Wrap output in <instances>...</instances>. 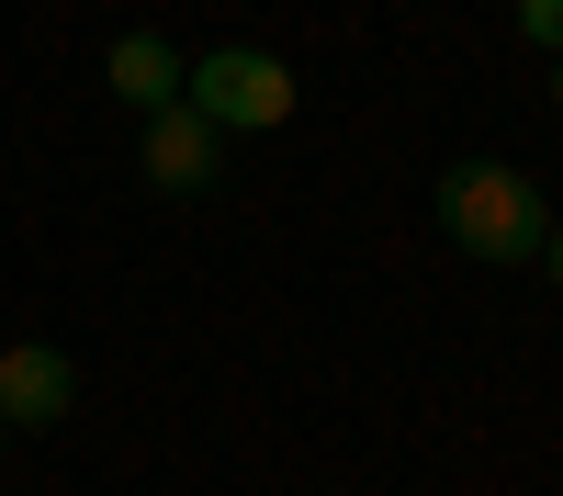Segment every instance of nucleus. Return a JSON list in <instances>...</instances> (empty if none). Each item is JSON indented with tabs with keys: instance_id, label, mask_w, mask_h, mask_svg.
I'll return each instance as SVG.
<instances>
[{
	"instance_id": "nucleus-9",
	"label": "nucleus",
	"mask_w": 563,
	"mask_h": 496,
	"mask_svg": "<svg viewBox=\"0 0 563 496\" xmlns=\"http://www.w3.org/2000/svg\"><path fill=\"white\" fill-rule=\"evenodd\" d=\"M0 451H12V418H0Z\"/></svg>"
},
{
	"instance_id": "nucleus-2",
	"label": "nucleus",
	"mask_w": 563,
	"mask_h": 496,
	"mask_svg": "<svg viewBox=\"0 0 563 496\" xmlns=\"http://www.w3.org/2000/svg\"><path fill=\"white\" fill-rule=\"evenodd\" d=\"M180 102L214 135H271V124H294V68H282L271 45H214V57H192Z\"/></svg>"
},
{
	"instance_id": "nucleus-5",
	"label": "nucleus",
	"mask_w": 563,
	"mask_h": 496,
	"mask_svg": "<svg viewBox=\"0 0 563 496\" xmlns=\"http://www.w3.org/2000/svg\"><path fill=\"white\" fill-rule=\"evenodd\" d=\"M180 79H192V57H180L169 34H124V45H113V90H124L135 113H169Z\"/></svg>"
},
{
	"instance_id": "nucleus-3",
	"label": "nucleus",
	"mask_w": 563,
	"mask_h": 496,
	"mask_svg": "<svg viewBox=\"0 0 563 496\" xmlns=\"http://www.w3.org/2000/svg\"><path fill=\"white\" fill-rule=\"evenodd\" d=\"M147 192H203V180L225 169V135L192 113V102H169V113H147Z\"/></svg>"
},
{
	"instance_id": "nucleus-8",
	"label": "nucleus",
	"mask_w": 563,
	"mask_h": 496,
	"mask_svg": "<svg viewBox=\"0 0 563 496\" xmlns=\"http://www.w3.org/2000/svg\"><path fill=\"white\" fill-rule=\"evenodd\" d=\"M552 113H563V57H552Z\"/></svg>"
},
{
	"instance_id": "nucleus-4",
	"label": "nucleus",
	"mask_w": 563,
	"mask_h": 496,
	"mask_svg": "<svg viewBox=\"0 0 563 496\" xmlns=\"http://www.w3.org/2000/svg\"><path fill=\"white\" fill-rule=\"evenodd\" d=\"M68 395H79L68 350H45V339H12V350H0V418H12V429H57Z\"/></svg>"
},
{
	"instance_id": "nucleus-1",
	"label": "nucleus",
	"mask_w": 563,
	"mask_h": 496,
	"mask_svg": "<svg viewBox=\"0 0 563 496\" xmlns=\"http://www.w3.org/2000/svg\"><path fill=\"white\" fill-rule=\"evenodd\" d=\"M429 214H440V238L462 260H485V271H519L552 238V203L530 192V169H507V158H451L429 180Z\"/></svg>"
},
{
	"instance_id": "nucleus-7",
	"label": "nucleus",
	"mask_w": 563,
	"mask_h": 496,
	"mask_svg": "<svg viewBox=\"0 0 563 496\" xmlns=\"http://www.w3.org/2000/svg\"><path fill=\"white\" fill-rule=\"evenodd\" d=\"M541 271H552V283H563V225H552V238H541Z\"/></svg>"
},
{
	"instance_id": "nucleus-6",
	"label": "nucleus",
	"mask_w": 563,
	"mask_h": 496,
	"mask_svg": "<svg viewBox=\"0 0 563 496\" xmlns=\"http://www.w3.org/2000/svg\"><path fill=\"white\" fill-rule=\"evenodd\" d=\"M519 34L541 45V57H563V0H519Z\"/></svg>"
}]
</instances>
